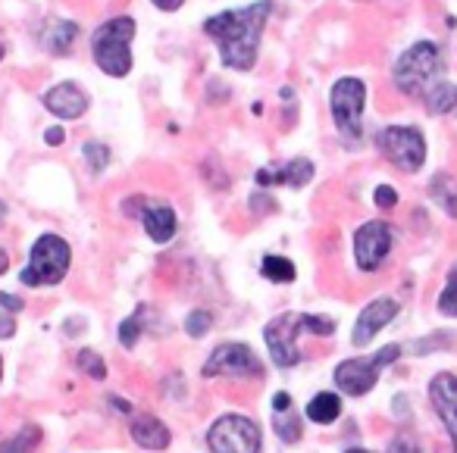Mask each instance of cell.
Instances as JSON below:
<instances>
[{
	"label": "cell",
	"instance_id": "1",
	"mask_svg": "<svg viewBox=\"0 0 457 453\" xmlns=\"http://www.w3.org/2000/svg\"><path fill=\"white\" fill-rule=\"evenodd\" d=\"M270 10H273V0H257L245 10H226V13H216L204 22V35L216 41L222 63L228 70L248 72L257 63L261 35Z\"/></svg>",
	"mask_w": 457,
	"mask_h": 453
},
{
	"label": "cell",
	"instance_id": "32",
	"mask_svg": "<svg viewBox=\"0 0 457 453\" xmlns=\"http://www.w3.org/2000/svg\"><path fill=\"white\" fill-rule=\"evenodd\" d=\"M373 203L382 210H395L398 207V191H395L392 185H379V188L373 191Z\"/></svg>",
	"mask_w": 457,
	"mask_h": 453
},
{
	"label": "cell",
	"instance_id": "16",
	"mask_svg": "<svg viewBox=\"0 0 457 453\" xmlns=\"http://www.w3.org/2000/svg\"><path fill=\"white\" fill-rule=\"evenodd\" d=\"M311 178H313V163L304 157L288 160L286 166H263V169L257 172V185H261V188H270V185L304 188V185H311Z\"/></svg>",
	"mask_w": 457,
	"mask_h": 453
},
{
	"label": "cell",
	"instance_id": "10",
	"mask_svg": "<svg viewBox=\"0 0 457 453\" xmlns=\"http://www.w3.org/2000/svg\"><path fill=\"white\" fill-rule=\"evenodd\" d=\"M304 334V313H279L267 322L263 328V341H267L270 359L279 369H295L301 366L304 353L298 347V338Z\"/></svg>",
	"mask_w": 457,
	"mask_h": 453
},
{
	"label": "cell",
	"instance_id": "3",
	"mask_svg": "<svg viewBox=\"0 0 457 453\" xmlns=\"http://www.w3.org/2000/svg\"><path fill=\"white\" fill-rule=\"evenodd\" d=\"M132 16H113L104 26H97L91 35V54H95L97 70H104L110 78H126L132 72Z\"/></svg>",
	"mask_w": 457,
	"mask_h": 453
},
{
	"label": "cell",
	"instance_id": "28",
	"mask_svg": "<svg viewBox=\"0 0 457 453\" xmlns=\"http://www.w3.org/2000/svg\"><path fill=\"white\" fill-rule=\"evenodd\" d=\"M436 309L442 316H448V319H457V263L451 266L448 282H445L442 294H438V301H436Z\"/></svg>",
	"mask_w": 457,
	"mask_h": 453
},
{
	"label": "cell",
	"instance_id": "43",
	"mask_svg": "<svg viewBox=\"0 0 457 453\" xmlns=\"http://www.w3.org/2000/svg\"><path fill=\"white\" fill-rule=\"evenodd\" d=\"M438 453H442V450H438Z\"/></svg>",
	"mask_w": 457,
	"mask_h": 453
},
{
	"label": "cell",
	"instance_id": "22",
	"mask_svg": "<svg viewBox=\"0 0 457 453\" xmlns=\"http://www.w3.org/2000/svg\"><path fill=\"white\" fill-rule=\"evenodd\" d=\"M151 313V307L147 303H138L135 307L132 316H126V319L120 322V332H116V338H120V347H126V350H135L141 341V334H145V316Z\"/></svg>",
	"mask_w": 457,
	"mask_h": 453
},
{
	"label": "cell",
	"instance_id": "12",
	"mask_svg": "<svg viewBox=\"0 0 457 453\" xmlns=\"http://www.w3.org/2000/svg\"><path fill=\"white\" fill-rule=\"evenodd\" d=\"M398 313H401V303L395 301V297H376V301L363 303V309L354 319V328H351V344H354L357 350L370 347L382 328H388L398 319Z\"/></svg>",
	"mask_w": 457,
	"mask_h": 453
},
{
	"label": "cell",
	"instance_id": "27",
	"mask_svg": "<svg viewBox=\"0 0 457 453\" xmlns=\"http://www.w3.org/2000/svg\"><path fill=\"white\" fill-rule=\"evenodd\" d=\"M76 366L82 375L95 378V382H104V378H107V363H104L101 353L91 350V347H85V350L76 353Z\"/></svg>",
	"mask_w": 457,
	"mask_h": 453
},
{
	"label": "cell",
	"instance_id": "38",
	"mask_svg": "<svg viewBox=\"0 0 457 453\" xmlns=\"http://www.w3.org/2000/svg\"><path fill=\"white\" fill-rule=\"evenodd\" d=\"M7 269H10V253L4 251V247H0V276H4Z\"/></svg>",
	"mask_w": 457,
	"mask_h": 453
},
{
	"label": "cell",
	"instance_id": "23",
	"mask_svg": "<svg viewBox=\"0 0 457 453\" xmlns=\"http://www.w3.org/2000/svg\"><path fill=\"white\" fill-rule=\"evenodd\" d=\"M261 276L267 282H276V284H292L298 278V269L288 257H279V253H267L261 263Z\"/></svg>",
	"mask_w": 457,
	"mask_h": 453
},
{
	"label": "cell",
	"instance_id": "42",
	"mask_svg": "<svg viewBox=\"0 0 457 453\" xmlns=\"http://www.w3.org/2000/svg\"><path fill=\"white\" fill-rule=\"evenodd\" d=\"M0 378H4V357H0Z\"/></svg>",
	"mask_w": 457,
	"mask_h": 453
},
{
	"label": "cell",
	"instance_id": "11",
	"mask_svg": "<svg viewBox=\"0 0 457 453\" xmlns=\"http://www.w3.org/2000/svg\"><path fill=\"white\" fill-rule=\"evenodd\" d=\"M392 226L388 222H363L351 235V251H354V263L361 272H376L386 266L388 253H392Z\"/></svg>",
	"mask_w": 457,
	"mask_h": 453
},
{
	"label": "cell",
	"instance_id": "33",
	"mask_svg": "<svg viewBox=\"0 0 457 453\" xmlns=\"http://www.w3.org/2000/svg\"><path fill=\"white\" fill-rule=\"evenodd\" d=\"M0 309L4 313H22L26 309V303H22V297H16V294H7V291H0Z\"/></svg>",
	"mask_w": 457,
	"mask_h": 453
},
{
	"label": "cell",
	"instance_id": "40",
	"mask_svg": "<svg viewBox=\"0 0 457 453\" xmlns=\"http://www.w3.org/2000/svg\"><path fill=\"white\" fill-rule=\"evenodd\" d=\"M4 216H7V203L0 201V219H4Z\"/></svg>",
	"mask_w": 457,
	"mask_h": 453
},
{
	"label": "cell",
	"instance_id": "30",
	"mask_svg": "<svg viewBox=\"0 0 457 453\" xmlns=\"http://www.w3.org/2000/svg\"><path fill=\"white\" fill-rule=\"evenodd\" d=\"M304 334L332 338V334H336V319H332V316H320V313H304Z\"/></svg>",
	"mask_w": 457,
	"mask_h": 453
},
{
	"label": "cell",
	"instance_id": "31",
	"mask_svg": "<svg viewBox=\"0 0 457 453\" xmlns=\"http://www.w3.org/2000/svg\"><path fill=\"white\" fill-rule=\"evenodd\" d=\"M386 453H426V450H423V447H420V441L413 438L411 432H404V428H401V432L395 434L392 441H388Z\"/></svg>",
	"mask_w": 457,
	"mask_h": 453
},
{
	"label": "cell",
	"instance_id": "24",
	"mask_svg": "<svg viewBox=\"0 0 457 453\" xmlns=\"http://www.w3.org/2000/svg\"><path fill=\"white\" fill-rule=\"evenodd\" d=\"M273 428L282 444H298V441L304 438V416L295 407L288 409V413H273Z\"/></svg>",
	"mask_w": 457,
	"mask_h": 453
},
{
	"label": "cell",
	"instance_id": "13",
	"mask_svg": "<svg viewBox=\"0 0 457 453\" xmlns=\"http://www.w3.org/2000/svg\"><path fill=\"white\" fill-rule=\"evenodd\" d=\"M426 394H429L432 413H436L438 422L445 425V432H448L451 444H454V453H457V375L454 372H438L429 382V388H426Z\"/></svg>",
	"mask_w": 457,
	"mask_h": 453
},
{
	"label": "cell",
	"instance_id": "19",
	"mask_svg": "<svg viewBox=\"0 0 457 453\" xmlns=\"http://www.w3.org/2000/svg\"><path fill=\"white\" fill-rule=\"evenodd\" d=\"M79 38V26L72 20H54L51 26L45 29V35H41V45L47 47L51 54H57V57H66V54L72 51V45H76Z\"/></svg>",
	"mask_w": 457,
	"mask_h": 453
},
{
	"label": "cell",
	"instance_id": "21",
	"mask_svg": "<svg viewBox=\"0 0 457 453\" xmlns=\"http://www.w3.org/2000/svg\"><path fill=\"white\" fill-rule=\"evenodd\" d=\"M429 197L451 216V219H457V178L454 176H445V172L432 176L429 178Z\"/></svg>",
	"mask_w": 457,
	"mask_h": 453
},
{
	"label": "cell",
	"instance_id": "39",
	"mask_svg": "<svg viewBox=\"0 0 457 453\" xmlns=\"http://www.w3.org/2000/svg\"><path fill=\"white\" fill-rule=\"evenodd\" d=\"M345 453H373V450H367V447H348Z\"/></svg>",
	"mask_w": 457,
	"mask_h": 453
},
{
	"label": "cell",
	"instance_id": "8",
	"mask_svg": "<svg viewBox=\"0 0 457 453\" xmlns=\"http://www.w3.org/2000/svg\"><path fill=\"white\" fill-rule=\"evenodd\" d=\"M376 147L382 157L401 172H420L426 163V138L417 126H388L376 135Z\"/></svg>",
	"mask_w": 457,
	"mask_h": 453
},
{
	"label": "cell",
	"instance_id": "35",
	"mask_svg": "<svg viewBox=\"0 0 457 453\" xmlns=\"http://www.w3.org/2000/svg\"><path fill=\"white\" fill-rule=\"evenodd\" d=\"M13 334H16L13 313H0V338H13Z\"/></svg>",
	"mask_w": 457,
	"mask_h": 453
},
{
	"label": "cell",
	"instance_id": "7",
	"mask_svg": "<svg viewBox=\"0 0 457 453\" xmlns=\"http://www.w3.org/2000/svg\"><path fill=\"white\" fill-rule=\"evenodd\" d=\"M207 450L210 453H261L263 434L251 416L226 413L210 425L207 432Z\"/></svg>",
	"mask_w": 457,
	"mask_h": 453
},
{
	"label": "cell",
	"instance_id": "14",
	"mask_svg": "<svg viewBox=\"0 0 457 453\" xmlns=\"http://www.w3.org/2000/svg\"><path fill=\"white\" fill-rule=\"evenodd\" d=\"M45 107L60 119H79L88 110V95L76 82H60L45 95Z\"/></svg>",
	"mask_w": 457,
	"mask_h": 453
},
{
	"label": "cell",
	"instance_id": "6",
	"mask_svg": "<svg viewBox=\"0 0 457 453\" xmlns=\"http://www.w3.org/2000/svg\"><path fill=\"white\" fill-rule=\"evenodd\" d=\"M363 107H367V85L354 76L336 78L329 91V110L338 135L345 141H361L363 135Z\"/></svg>",
	"mask_w": 457,
	"mask_h": 453
},
{
	"label": "cell",
	"instance_id": "34",
	"mask_svg": "<svg viewBox=\"0 0 457 453\" xmlns=\"http://www.w3.org/2000/svg\"><path fill=\"white\" fill-rule=\"evenodd\" d=\"M295 403H292V394L288 391H276L273 394V413H288Z\"/></svg>",
	"mask_w": 457,
	"mask_h": 453
},
{
	"label": "cell",
	"instance_id": "41",
	"mask_svg": "<svg viewBox=\"0 0 457 453\" xmlns=\"http://www.w3.org/2000/svg\"><path fill=\"white\" fill-rule=\"evenodd\" d=\"M4 54H7V47H4V45H0V60H4Z\"/></svg>",
	"mask_w": 457,
	"mask_h": 453
},
{
	"label": "cell",
	"instance_id": "5",
	"mask_svg": "<svg viewBox=\"0 0 457 453\" xmlns=\"http://www.w3.org/2000/svg\"><path fill=\"white\" fill-rule=\"evenodd\" d=\"M401 353H404L401 344H386L376 353H370V357L342 359V363L332 369V382H336L338 394H348V397L370 394V391L376 388V382H379V375L386 372V366L398 363Z\"/></svg>",
	"mask_w": 457,
	"mask_h": 453
},
{
	"label": "cell",
	"instance_id": "25",
	"mask_svg": "<svg viewBox=\"0 0 457 453\" xmlns=\"http://www.w3.org/2000/svg\"><path fill=\"white\" fill-rule=\"evenodd\" d=\"M41 444V428L38 425H22L13 438L0 444V453H32Z\"/></svg>",
	"mask_w": 457,
	"mask_h": 453
},
{
	"label": "cell",
	"instance_id": "20",
	"mask_svg": "<svg viewBox=\"0 0 457 453\" xmlns=\"http://www.w3.org/2000/svg\"><path fill=\"white\" fill-rule=\"evenodd\" d=\"M423 107H426V113H432V116H451V113H457V85L438 82L432 91H426Z\"/></svg>",
	"mask_w": 457,
	"mask_h": 453
},
{
	"label": "cell",
	"instance_id": "4",
	"mask_svg": "<svg viewBox=\"0 0 457 453\" xmlns=\"http://www.w3.org/2000/svg\"><path fill=\"white\" fill-rule=\"evenodd\" d=\"M72 266V247L66 238L54 232H45L35 238L32 251H29V263L20 272V282L26 288H54L66 278Z\"/></svg>",
	"mask_w": 457,
	"mask_h": 453
},
{
	"label": "cell",
	"instance_id": "37",
	"mask_svg": "<svg viewBox=\"0 0 457 453\" xmlns=\"http://www.w3.org/2000/svg\"><path fill=\"white\" fill-rule=\"evenodd\" d=\"M151 4H157L163 13H172V10H179L185 4V0H151Z\"/></svg>",
	"mask_w": 457,
	"mask_h": 453
},
{
	"label": "cell",
	"instance_id": "29",
	"mask_svg": "<svg viewBox=\"0 0 457 453\" xmlns=\"http://www.w3.org/2000/svg\"><path fill=\"white\" fill-rule=\"evenodd\" d=\"M210 328H213V313L210 309H191L185 316V334L188 338H204V334H210Z\"/></svg>",
	"mask_w": 457,
	"mask_h": 453
},
{
	"label": "cell",
	"instance_id": "17",
	"mask_svg": "<svg viewBox=\"0 0 457 453\" xmlns=\"http://www.w3.org/2000/svg\"><path fill=\"white\" fill-rule=\"evenodd\" d=\"M141 226H145L147 238H151L154 244H166V241L176 238V228H179L176 210H172L170 203L147 201L145 210H141Z\"/></svg>",
	"mask_w": 457,
	"mask_h": 453
},
{
	"label": "cell",
	"instance_id": "2",
	"mask_svg": "<svg viewBox=\"0 0 457 453\" xmlns=\"http://www.w3.org/2000/svg\"><path fill=\"white\" fill-rule=\"evenodd\" d=\"M392 82L407 97L423 101L426 91H432L438 82H445V57L436 41H417L398 60H395Z\"/></svg>",
	"mask_w": 457,
	"mask_h": 453
},
{
	"label": "cell",
	"instance_id": "15",
	"mask_svg": "<svg viewBox=\"0 0 457 453\" xmlns=\"http://www.w3.org/2000/svg\"><path fill=\"white\" fill-rule=\"evenodd\" d=\"M129 434H132L135 444L145 447V450H154V453L170 450V444H172L170 425H166V422L160 419V416H154V413L135 416L132 425H129Z\"/></svg>",
	"mask_w": 457,
	"mask_h": 453
},
{
	"label": "cell",
	"instance_id": "36",
	"mask_svg": "<svg viewBox=\"0 0 457 453\" xmlns=\"http://www.w3.org/2000/svg\"><path fill=\"white\" fill-rule=\"evenodd\" d=\"M63 141H66V132H63V128H60V126H51V128H47V132H45V144L60 147V144H63Z\"/></svg>",
	"mask_w": 457,
	"mask_h": 453
},
{
	"label": "cell",
	"instance_id": "18",
	"mask_svg": "<svg viewBox=\"0 0 457 453\" xmlns=\"http://www.w3.org/2000/svg\"><path fill=\"white\" fill-rule=\"evenodd\" d=\"M342 409H345V403H342V394H338V391H320V394H313L311 403L304 407V416H307V422H313V425H332V422H338Z\"/></svg>",
	"mask_w": 457,
	"mask_h": 453
},
{
	"label": "cell",
	"instance_id": "9",
	"mask_svg": "<svg viewBox=\"0 0 457 453\" xmlns=\"http://www.w3.org/2000/svg\"><path fill=\"white\" fill-rule=\"evenodd\" d=\"M204 378H263V363L254 353V347L245 341H226V344L213 347L207 359L201 366Z\"/></svg>",
	"mask_w": 457,
	"mask_h": 453
},
{
	"label": "cell",
	"instance_id": "26",
	"mask_svg": "<svg viewBox=\"0 0 457 453\" xmlns=\"http://www.w3.org/2000/svg\"><path fill=\"white\" fill-rule=\"evenodd\" d=\"M82 160L88 163L91 176H101V172L110 166V147L104 144V141H97V138L85 141V144H82Z\"/></svg>",
	"mask_w": 457,
	"mask_h": 453
}]
</instances>
